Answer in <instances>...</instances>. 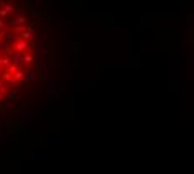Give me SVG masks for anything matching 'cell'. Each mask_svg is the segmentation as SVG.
<instances>
[{"label": "cell", "instance_id": "obj_1", "mask_svg": "<svg viewBox=\"0 0 194 174\" xmlns=\"http://www.w3.org/2000/svg\"><path fill=\"white\" fill-rule=\"evenodd\" d=\"M13 49H15V52H24L25 49H29V45H27V42L25 40H19V42H15L13 44Z\"/></svg>", "mask_w": 194, "mask_h": 174}, {"label": "cell", "instance_id": "obj_2", "mask_svg": "<svg viewBox=\"0 0 194 174\" xmlns=\"http://www.w3.org/2000/svg\"><path fill=\"white\" fill-rule=\"evenodd\" d=\"M29 39H32V27L30 29H27V30H22L20 32V40H29Z\"/></svg>", "mask_w": 194, "mask_h": 174}, {"label": "cell", "instance_id": "obj_3", "mask_svg": "<svg viewBox=\"0 0 194 174\" xmlns=\"http://www.w3.org/2000/svg\"><path fill=\"white\" fill-rule=\"evenodd\" d=\"M25 22H27L25 17H17L15 20H12V24H10V25H12V27H19V25H22V24H25Z\"/></svg>", "mask_w": 194, "mask_h": 174}, {"label": "cell", "instance_id": "obj_4", "mask_svg": "<svg viewBox=\"0 0 194 174\" xmlns=\"http://www.w3.org/2000/svg\"><path fill=\"white\" fill-rule=\"evenodd\" d=\"M22 62H24V57H22L20 54H17V55H15V57H13V59H12V65L19 67L20 64H22Z\"/></svg>", "mask_w": 194, "mask_h": 174}, {"label": "cell", "instance_id": "obj_5", "mask_svg": "<svg viewBox=\"0 0 194 174\" xmlns=\"http://www.w3.org/2000/svg\"><path fill=\"white\" fill-rule=\"evenodd\" d=\"M32 79H33V72H32V70H27V72H25V77H24V84L30 82Z\"/></svg>", "mask_w": 194, "mask_h": 174}, {"label": "cell", "instance_id": "obj_6", "mask_svg": "<svg viewBox=\"0 0 194 174\" xmlns=\"http://www.w3.org/2000/svg\"><path fill=\"white\" fill-rule=\"evenodd\" d=\"M3 7H5L3 10H5L7 13H8V12H13V10H15V7H13V5H10V3H3Z\"/></svg>", "mask_w": 194, "mask_h": 174}, {"label": "cell", "instance_id": "obj_7", "mask_svg": "<svg viewBox=\"0 0 194 174\" xmlns=\"http://www.w3.org/2000/svg\"><path fill=\"white\" fill-rule=\"evenodd\" d=\"M0 65H10V59L8 57H2L0 59Z\"/></svg>", "mask_w": 194, "mask_h": 174}, {"label": "cell", "instance_id": "obj_8", "mask_svg": "<svg viewBox=\"0 0 194 174\" xmlns=\"http://www.w3.org/2000/svg\"><path fill=\"white\" fill-rule=\"evenodd\" d=\"M24 62H25V64H32L33 57H32V55H25V57H24Z\"/></svg>", "mask_w": 194, "mask_h": 174}, {"label": "cell", "instance_id": "obj_9", "mask_svg": "<svg viewBox=\"0 0 194 174\" xmlns=\"http://www.w3.org/2000/svg\"><path fill=\"white\" fill-rule=\"evenodd\" d=\"M0 94H2V95H7V94H8V89H7L5 86H0Z\"/></svg>", "mask_w": 194, "mask_h": 174}, {"label": "cell", "instance_id": "obj_10", "mask_svg": "<svg viewBox=\"0 0 194 174\" xmlns=\"http://www.w3.org/2000/svg\"><path fill=\"white\" fill-rule=\"evenodd\" d=\"M15 95H17V92H15V90H10V92L7 94V99H15Z\"/></svg>", "mask_w": 194, "mask_h": 174}, {"label": "cell", "instance_id": "obj_11", "mask_svg": "<svg viewBox=\"0 0 194 174\" xmlns=\"http://www.w3.org/2000/svg\"><path fill=\"white\" fill-rule=\"evenodd\" d=\"M20 32H22V29H20V27H15V35H19ZM7 39H8V40H12V39H13V35H12V37H7Z\"/></svg>", "mask_w": 194, "mask_h": 174}, {"label": "cell", "instance_id": "obj_12", "mask_svg": "<svg viewBox=\"0 0 194 174\" xmlns=\"http://www.w3.org/2000/svg\"><path fill=\"white\" fill-rule=\"evenodd\" d=\"M7 72H8V74H10V72H17V67L10 64V65H8V70H7Z\"/></svg>", "mask_w": 194, "mask_h": 174}, {"label": "cell", "instance_id": "obj_13", "mask_svg": "<svg viewBox=\"0 0 194 174\" xmlns=\"http://www.w3.org/2000/svg\"><path fill=\"white\" fill-rule=\"evenodd\" d=\"M0 17H7V12L3 8H0Z\"/></svg>", "mask_w": 194, "mask_h": 174}, {"label": "cell", "instance_id": "obj_14", "mask_svg": "<svg viewBox=\"0 0 194 174\" xmlns=\"http://www.w3.org/2000/svg\"><path fill=\"white\" fill-rule=\"evenodd\" d=\"M2 29H3V20H0V32H2Z\"/></svg>", "mask_w": 194, "mask_h": 174}, {"label": "cell", "instance_id": "obj_15", "mask_svg": "<svg viewBox=\"0 0 194 174\" xmlns=\"http://www.w3.org/2000/svg\"><path fill=\"white\" fill-rule=\"evenodd\" d=\"M2 100H3V95H2V94H0V102H2Z\"/></svg>", "mask_w": 194, "mask_h": 174}, {"label": "cell", "instance_id": "obj_16", "mask_svg": "<svg viewBox=\"0 0 194 174\" xmlns=\"http://www.w3.org/2000/svg\"><path fill=\"white\" fill-rule=\"evenodd\" d=\"M0 77H2V72H0Z\"/></svg>", "mask_w": 194, "mask_h": 174}, {"label": "cell", "instance_id": "obj_17", "mask_svg": "<svg viewBox=\"0 0 194 174\" xmlns=\"http://www.w3.org/2000/svg\"><path fill=\"white\" fill-rule=\"evenodd\" d=\"M0 86H2V84H0Z\"/></svg>", "mask_w": 194, "mask_h": 174}]
</instances>
